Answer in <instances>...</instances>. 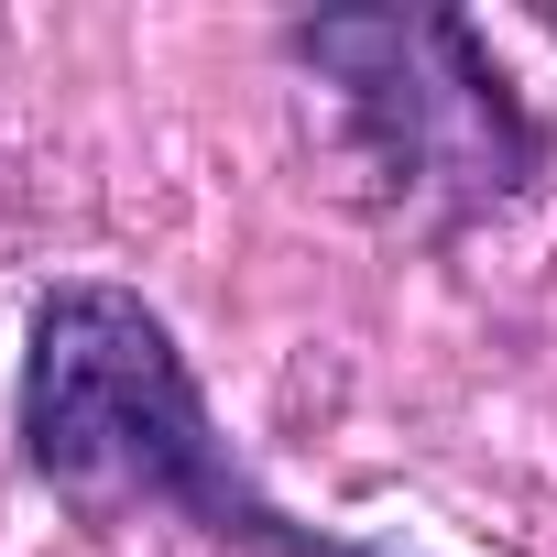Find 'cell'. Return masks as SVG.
I'll return each instance as SVG.
<instances>
[{
  "instance_id": "1",
  "label": "cell",
  "mask_w": 557,
  "mask_h": 557,
  "mask_svg": "<svg viewBox=\"0 0 557 557\" xmlns=\"http://www.w3.org/2000/svg\"><path fill=\"white\" fill-rule=\"evenodd\" d=\"M23 437H34V470L88 513H186L208 535H240L251 557H339V546H307L230 470L164 318H143L110 285L45 296L34 361H23Z\"/></svg>"
},
{
  "instance_id": "2",
  "label": "cell",
  "mask_w": 557,
  "mask_h": 557,
  "mask_svg": "<svg viewBox=\"0 0 557 557\" xmlns=\"http://www.w3.org/2000/svg\"><path fill=\"white\" fill-rule=\"evenodd\" d=\"M350 110L372 121V153H383L394 175H416V186L503 197V186L524 175V121H513L503 77L470 66V55H459L448 88H426V77H372V66H361V77H350Z\"/></svg>"
}]
</instances>
